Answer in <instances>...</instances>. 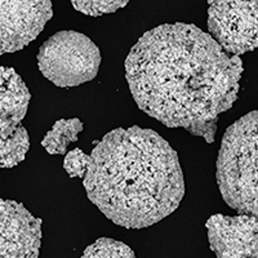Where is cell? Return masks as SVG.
<instances>
[{
  "label": "cell",
  "instance_id": "13",
  "mask_svg": "<svg viewBox=\"0 0 258 258\" xmlns=\"http://www.w3.org/2000/svg\"><path fill=\"white\" fill-rule=\"evenodd\" d=\"M73 7L78 12L91 17H98V16L107 15V13L116 12L117 9L124 8L128 4V0H73Z\"/></svg>",
  "mask_w": 258,
  "mask_h": 258
},
{
  "label": "cell",
  "instance_id": "7",
  "mask_svg": "<svg viewBox=\"0 0 258 258\" xmlns=\"http://www.w3.org/2000/svg\"><path fill=\"white\" fill-rule=\"evenodd\" d=\"M41 220L22 203L0 199V258H38Z\"/></svg>",
  "mask_w": 258,
  "mask_h": 258
},
{
  "label": "cell",
  "instance_id": "11",
  "mask_svg": "<svg viewBox=\"0 0 258 258\" xmlns=\"http://www.w3.org/2000/svg\"><path fill=\"white\" fill-rule=\"evenodd\" d=\"M30 147L26 128L20 125L11 137L0 133V168H13L25 160Z\"/></svg>",
  "mask_w": 258,
  "mask_h": 258
},
{
  "label": "cell",
  "instance_id": "2",
  "mask_svg": "<svg viewBox=\"0 0 258 258\" xmlns=\"http://www.w3.org/2000/svg\"><path fill=\"white\" fill-rule=\"evenodd\" d=\"M83 185L94 206L125 229L160 222L185 195L176 151L155 131L137 125L114 129L96 142Z\"/></svg>",
  "mask_w": 258,
  "mask_h": 258
},
{
  "label": "cell",
  "instance_id": "1",
  "mask_svg": "<svg viewBox=\"0 0 258 258\" xmlns=\"http://www.w3.org/2000/svg\"><path fill=\"white\" fill-rule=\"evenodd\" d=\"M240 57L231 56L192 24L149 30L125 59V78L136 103L168 128H182L208 144L218 116L238 98Z\"/></svg>",
  "mask_w": 258,
  "mask_h": 258
},
{
  "label": "cell",
  "instance_id": "12",
  "mask_svg": "<svg viewBox=\"0 0 258 258\" xmlns=\"http://www.w3.org/2000/svg\"><path fill=\"white\" fill-rule=\"evenodd\" d=\"M82 258H136V254L121 241L101 238L85 248Z\"/></svg>",
  "mask_w": 258,
  "mask_h": 258
},
{
  "label": "cell",
  "instance_id": "8",
  "mask_svg": "<svg viewBox=\"0 0 258 258\" xmlns=\"http://www.w3.org/2000/svg\"><path fill=\"white\" fill-rule=\"evenodd\" d=\"M217 258H258V220L249 214H213L206 223Z\"/></svg>",
  "mask_w": 258,
  "mask_h": 258
},
{
  "label": "cell",
  "instance_id": "10",
  "mask_svg": "<svg viewBox=\"0 0 258 258\" xmlns=\"http://www.w3.org/2000/svg\"><path fill=\"white\" fill-rule=\"evenodd\" d=\"M83 128L84 124L78 117L59 119L41 140V146L50 155H66L69 145L78 141V135Z\"/></svg>",
  "mask_w": 258,
  "mask_h": 258
},
{
  "label": "cell",
  "instance_id": "9",
  "mask_svg": "<svg viewBox=\"0 0 258 258\" xmlns=\"http://www.w3.org/2000/svg\"><path fill=\"white\" fill-rule=\"evenodd\" d=\"M29 88L15 69L0 66V133L11 137L26 116Z\"/></svg>",
  "mask_w": 258,
  "mask_h": 258
},
{
  "label": "cell",
  "instance_id": "6",
  "mask_svg": "<svg viewBox=\"0 0 258 258\" xmlns=\"http://www.w3.org/2000/svg\"><path fill=\"white\" fill-rule=\"evenodd\" d=\"M52 17L49 0L0 2V56L29 45Z\"/></svg>",
  "mask_w": 258,
  "mask_h": 258
},
{
  "label": "cell",
  "instance_id": "3",
  "mask_svg": "<svg viewBox=\"0 0 258 258\" xmlns=\"http://www.w3.org/2000/svg\"><path fill=\"white\" fill-rule=\"evenodd\" d=\"M217 183L230 208L258 220V110L226 129L217 159Z\"/></svg>",
  "mask_w": 258,
  "mask_h": 258
},
{
  "label": "cell",
  "instance_id": "5",
  "mask_svg": "<svg viewBox=\"0 0 258 258\" xmlns=\"http://www.w3.org/2000/svg\"><path fill=\"white\" fill-rule=\"evenodd\" d=\"M208 31L231 56L258 47V0L208 2Z\"/></svg>",
  "mask_w": 258,
  "mask_h": 258
},
{
  "label": "cell",
  "instance_id": "14",
  "mask_svg": "<svg viewBox=\"0 0 258 258\" xmlns=\"http://www.w3.org/2000/svg\"><path fill=\"white\" fill-rule=\"evenodd\" d=\"M89 160H91V155L83 153V150L80 149H74L64 156L63 168L71 178L78 177L83 179L88 169Z\"/></svg>",
  "mask_w": 258,
  "mask_h": 258
},
{
  "label": "cell",
  "instance_id": "4",
  "mask_svg": "<svg viewBox=\"0 0 258 258\" xmlns=\"http://www.w3.org/2000/svg\"><path fill=\"white\" fill-rule=\"evenodd\" d=\"M38 68L58 88H74L93 80L101 64V52L82 32H56L39 48Z\"/></svg>",
  "mask_w": 258,
  "mask_h": 258
}]
</instances>
